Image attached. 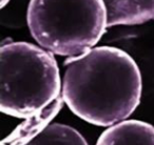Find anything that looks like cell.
<instances>
[{
	"mask_svg": "<svg viewBox=\"0 0 154 145\" xmlns=\"http://www.w3.org/2000/svg\"><path fill=\"white\" fill-rule=\"evenodd\" d=\"M107 25H134L154 20V0H103Z\"/></svg>",
	"mask_w": 154,
	"mask_h": 145,
	"instance_id": "5b68a950",
	"label": "cell"
},
{
	"mask_svg": "<svg viewBox=\"0 0 154 145\" xmlns=\"http://www.w3.org/2000/svg\"><path fill=\"white\" fill-rule=\"evenodd\" d=\"M96 145H154V126L139 120H125L107 128Z\"/></svg>",
	"mask_w": 154,
	"mask_h": 145,
	"instance_id": "277c9868",
	"label": "cell"
},
{
	"mask_svg": "<svg viewBox=\"0 0 154 145\" xmlns=\"http://www.w3.org/2000/svg\"><path fill=\"white\" fill-rule=\"evenodd\" d=\"M9 1L10 0H0V7H1V9H3L9 3Z\"/></svg>",
	"mask_w": 154,
	"mask_h": 145,
	"instance_id": "52a82bcc",
	"label": "cell"
},
{
	"mask_svg": "<svg viewBox=\"0 0 154 145\" xmlns=\"http://www.w3.org/2000/svg\"><path fill=\"white\" fill-rule=\"evenodd\" d=\"M26 21L42 49L66 57L90 51L108 28L103 0H31Z\"/></svg>",
	"mask_w": 154,
	"mask_h": 145,
	"instance_id": "3957f363",
	"label": "cell"
},
{
	"mask_svg": "<svg viewBox=\"0 0 154 145\" xmlns=\"http://www.w3.org/2000/svg\"><path fill=\"white\" fill-rule=\"evenodd\" d=\"M53 54L29 42L3 43L0 49V108L16 118H32L61 96Z\"/></svg>",
	"mask_w": 154,
	"mask_h": 145,
	"instance_id": "7a4b0ae2",
	"label": "cell"
},
{
	"mask_svg": "<svg viewBox=\"0 0 154 145\" xmlns=\"http://www.w3.org/2000/svg\"><path fill=\"white\" fill-rule=\"evenodd\" d=\"M24 145H88L78 130L66 124H49Z\"/></svg>",
	"mask_w": 154,
	"mask_h": 145,
	"instance_id": "8992f818",
	"label": "cell"
},
{
	"mask_svg": "<svg viewBox=\"0 0 154 145\" xmlns=\"http://www.w3.org/2000/svg\"><path fill=\"white\" fill-rule=\"evenodd\" d=\"M61 96L77 117L97 126L125 121L137 108L143 80L129 54L112 46L93 47L63 63Z\"/></svg>",
	"mask_w": 154,
	"mask_h": 145,
	"instance_id": "6da1fadb",
	"label": "cell"
}]
</instances>
